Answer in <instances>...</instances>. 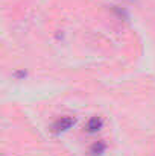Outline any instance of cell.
Masks as SVG:
<instances>
[{"label":"cell","instance_id":"cell-1","mask_svg":"<svg viewBox=\"0 0 155 156\" xmlns=\"http://www.w3.org/2000/svg\"><path fill=\"white\" fill-rule=\"evenodd\" d=\"M75 123H76V120H75L73 117H61V118H58V120L53 123V126H52V132H53V133L65 132V130H68Z\"/></svg>","mask_w":155,"mask_h":156},{"label":"cell","instance_id":"cell-2","mask_svg":"<svg viewBox=\"0 0 155 156\" xmlns=\"http://www.w3.org/2000/svg\"><path fill=\"white\" fill-rule=\"evenodd\" d=\"M102 126H103V121L101 117H91V118L88 120V123H87V132L94 133V132H98Z\"/></svg>","mask_w":155,"mask_h":156},{"label":"cell","instance_id":"cell-3","mask_svg":"<svg viewBox=\"0 0 155 156\" xmlns=\"http://www.w3.org/2000/svg\"><path fill=\"white\" fill-rule=\"evenodd\" d=\"M105 150H106V144L103 141H98L91 146L90 153H91V156H102L105 153Z\"/></svg>","mask_w":155,"mask_h":156}]
</instances>
